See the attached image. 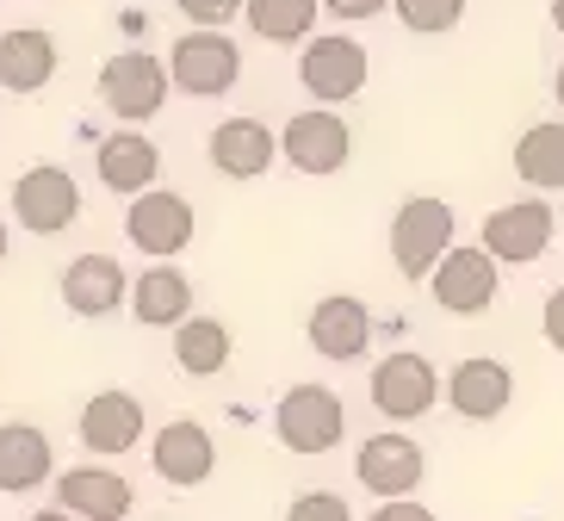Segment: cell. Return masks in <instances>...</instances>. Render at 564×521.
Segmentation results:
<instances>
[{"mask_svg": "<svg viewBox=\"0 0 564 521\" xmlns=\"http://www.w3.org/2000/svg\"><path fill=\"white\" fill-rule=\"evenodd\" d=\"M459 242V218H453L447 199H429V193H415V199L398 205V218H391V268L403 280H429L447 249Z\"/></svg>", "mask_w": 564, "mask_h": 521, "instance_id": "1", "label": "cell"}, {"mask_svg": "<svg viewBox=\"0 0 564 521\" xmlns=\"http://www.w3.org/2000/svg\"><path fill=\"white\" fill-rule=\"evenodd\" d=\"M273 435H280L285 454H329L348 441V404L329 386H292L273 410Z\"/></svg>", "mask_w": 564, "mask_h": 521, "instance_id": "2", "label": "cell"}, {"mask_svg": "<svg viewBox=\"0 0 564 521\" xmlns=\"http://www.w3.org/2000/svg\"><path fill=\"white\" fill-rule=\"evenodd\" d=\"M100 106L118 124H143L167 106V63L150 51H118L100 63Z\"/></svg>", "mask_w": 564, "mask_h": 521, "instance_id": "3", "label": "cell"}, {"mask_svg": "<svg viewBox=\"0 0 564 521\" xmlns=\"http://www.w3.org/2000/svg\"><path fill=\"white\" fill-rule=\"evenodd\" d=\"M236 75H242V51H236L224 32H186V37H174V51H167V87H181L193 100L230 94Z\"/></svg>", "mask_w": 564, "mask_h": 521, "instance_id": "4", "label": "cell"}, {"mask_svg": "<svg viewBox=\"0 0 564 521\" xmlns=\"http://www.w3.org/2000/svg\"><path fill=\"white\" fill-rule=\"evenodd\" d=\"M193 230H199V211H193V199L174 193V186H150V193H137L131 211H124V236H131L150 261H174V254L193 242Z\"/></svg>", "mask_w": 564, "mask_h": 521, "instance_id": "5", "label": "cell"}, {"mask_svg": "<svg viewBox=\"0 0 564 521\" xmlns=\"http://www.w3.org/2000/svg\"><path fill=\"white\" fill-rule=\"evenodd\" d=\"M552 230H558V218H552L546 199H514V205H497V211L484 218L478 249L490 254L497 268H528V261H540V254L552 249Z\"/></svg>", "mask_w": 564, "mask_h": 521, "instance_id": "6", "label": "cell"}, {"mask_svg": "<svg viewBox=\"0 0 564 521\" xmlns=\"http://www.w3.org/2000/svg\"><path fill=\"white\" fill-rule=\"evenodd\" d=\"M13 218H19V230H32V236H63L68 224L82 218V181L68 169H56V162L25 169L13 181Z\"/></svg>", "mask_w": 564, "mask_h": 521, "instance_id": "7", "label": "cell"}, {"mask_svg": "<svg viewBox=\"0 0 564 521\" xmlns=\"http://www.w3.org/2000/svg\"><path fill=\"white\" fill-rule=\"evenodd\" d=\"M280 155L299 174H341L354 155V131L348 118L329 112V106H311V112H292L280 131Z\"/></svg>", "mask_w": 564, "mask_h": 521, "instance_id": "8", "label": "cell"}, {"mask_svg": "<svg viewBox=\"0 0 564 521\" xmlns=\"http://www.w3.org/2000/svg\"><path fill=\"white\" fill-rule=\"evenodd\" d=\"M372 404H379V416H391V422L429 416V410L441 404V372H434V360L415 354V348L384 354L379 367H372Z\"/></svg>", "mask_w": 564, "mask_h": 521, "instance_id": "9", "label": "cell"}, {"mask_svg": "<svg viewBox=\"0 0 564 521\" xmlns=\"http://www.w3.org/2000/svg\"><path fill=\"white\" fill-rule=\"evenodd\" d=\"M422 471H429V454L415 447L410 435L384 428V435H366L360 454H354V478H360L379 503H398V497H415L422 490Z\"/></svg>", "mask_w": 564, "mask_h": 521, "instance_id": "10", "label": "cell"}, {"mask_svg": "<svg viewBox=\"0 0 564 521\" xmlns=\"http://www.w3.org/2000/svg\"><path fill=\"white\" fill-rule=\"evenodd\" d=\"M429 292L447 317H484L497 304V261L478 242H453L447 261L429 273Z\"/></svg>", "mask_w": 564, "mask_h": 521, "instance_id": "11", "label": "cell"}, {"mask_svg": "<svg viewBox=\"0 0 564 521\" xmlns=\"http://www.w3.org/2000/svg\"><path fill=\"white\" fill-rule=\"evenodd\" d=\"M150 466H155V478H162V485H181V490L205 485V478L217 471L212 428H205V422H193V416L162 422V428H155V441H150Z\"/></svg>", "mask_w": 564, "mask_h": 521, "instance_id": "12", "label": "cell"}, {"mask_svg": "<svg viewBox=\"0 0 564 521\" xmlns=\"http://www.w3.org/2000/svg\"><path fill=\"white\" fill-rule=\"evenodd\" d=\"M143 428H150V416H143V398L137 391H94L82 404V447L100 459H124L143 441Z\"/></svg>", "mask_w": 564, "mask_h": 521, "instance_id": "13", "label": "cell"}, {"mask_svg": "<svg viewBox=\"0 0 564 521\" xmlns=\"http://www.w3.org/2000/svg\"><path fill=\"white\" fill-rule=\"evenodd\" d=\"M299 75H304V87H311L323 106L354 100V94L366 87V44H354V37H341V32L316 37V44H304Z\"/></svg>", "mask_w": 564, "mask_h": 521, "instance_id": "14", "label": "cell"}, {"mask_svg": "<svg viewBox=\"0 0 564 521\" xmlns=\"http://www.w3.org/2000/svg\"><path fill=\"white\" fill-rule=\"evenodd\" d=\"M205 155H212V169L224 181H261L280 162V131H267L261 118H224L205 137Z\"/></svg>", "mask_w": 564, "mask_h": 521, "instance_id": "15", "label": "cell"}, {"mask_svg": "<svg viewBox=\"0 0 564 521\" xmlns=\"http://www.w3.org/2000/svg\"><path fill=\"white\" fill-rule=\"evenodd\" d=\"M56 509L75 521H131V485L112 466H68L56 471Z\"/></svg>", "mask_w": 564, "mask_h": 521, "instance_id": "16", "label": "cell"}, {"mask_svg": "<svg viewBox=\"0 0 564 521\" xmlns=\"http://www.w3.org/2000/svg\"><path fill=\"white\" fill-rule=\"evenodd\" d=\"M441 398H447L465 422H497L514 398V372L502 367V360H490V354H471V360H459V367L441 379Z\"/></svg>", "mask_w": 564, "mask_h": 521, "instance_id": "17", "label": "cell"}, {"mask_svg": "<svg viewBox=\"0 0 564 521\" xmlns=\"http://www.w3.org/2000/svg\"><path fill=\"white\" fill-rule=\"evenodd\" d=\"M63 304L75 317H112L118 304H131V273L112 254H75L63 268Z\"/></svg>", "mask_w": 564, "mask_h": 521, "instance_id": "18", "label": "cell"}, {"mask_svg": "<svg viewBox=\"0 0 564 521\" xmlns=\"http://www.w3.org/2000/svg\"><path fill=\"white\" fill-rule=\"evenodd\" d=\"M304 336H311L316 354H329V360H360L366 341H372V311L354 292H329V299H316Z\"/></svg>", "mask_w": 564, "mask_h": 521, "instance_id": "19", "label": "cell"}, {"mask_svg": "<svg viewBox=\"0 0 564 521\" xmlns=\"http://www.w3.org/2000/svg\"><path fill=\"white\" fill-rule=\"evenodd\" d=\"M51 478H56L51 435L37 422H0V490L25 497V490L51 485Z\"/></svg>", "mask_w": 564, "mask_h": 521, "instance_id": "20", "label": "cell"}, {"mask_svg": "<svg viewBox=\"0 0 564 521\" xmlns=\"http://www.w3.org/2000/svg\"><path fill=\"white\" fill-rule=\"evenodd\" d=\"M131 317L150 323V329H181L193 317V280L174 261H155L150 273L131 280Z\"/></svg>", "mask_w": 564, "mask_h": 521, "instance_id": "21", "label": "cell"}, {"mask_svg": "<svg viewBox=\"0 0 564 521\" xmlns=\"http://www.w3.org/2000/svg\"><path fill=\"white\" fill-rule=\"evenodd\" d=\"M56 75V37L44 25H13L0 32V87L7 94H37Z\"/></svg>", "mask_w": 564, "mask_h": 521, "instance_id": "22", "label": "cell"}, {"mask_svg": "<svg viewBox=\"0 0 564 521\" xmlns=\"http://www.w3.org/2000/svg\"><path fill=\"white\" fill-rule=\"evenodd\" d=\"M94 169H100V181L112 186V193H150L155 186V174H162V150H155L143 131H112L94 150Z\"/></svg>", "mask_w": 564, "mask_h": 521, "instance_id": "23", "label": "cell"}, {"mask_svg": "<svg viewBox=\"0 0 564 521\" xmlns=\"http://www.w3.org/2000/svg\"><path fill=\"white\" fill-rule=\"evenodd\" d=\"M230 323L217 317H186L181 329H174V367L186 372V379H217V372L230 367Z\"/></svg>", "mask_w": 564, "mask_h": 521, "instance_id": "24", "label": "cell"}, {"mask_svg": "<svg viewBox=\"0 0 564 521\" xmlns=\"http://www.w3.org/2000/svg\"><path fill=\"white\" fill-rule=\"evenodd\" d=\"M514 174H521L533 193H558L564 186V124L558 118L521 131V143H514Z\"/></svg>", "mask_w": 564, "mask_h": 521, "instance_id": "25", "label": "cell"}, {"mask_svg": "<svg viewBox=\"0 0 564 521\" xmlns=\"http://www.w3.org/2000/svg\"><path fill=\"white\" fill-rule=\"evenodd\" d=\"M242 19L267 44H304L316 25V0H242Z\"/></svg>", "mask_w": 564, "mask_h": 521, "instance_id": "26", "label": "cell"}, {"mask_svg": "<svg viewBox=\"0 0 564 521\" xmlns=\"http://www.w3.org/2000/svg\"><path fill=\"white\" fill-rule=\"evenodd\" d=\"M391 13H398L410 32L434 37V32H453L465 19V0H391Z\"/></svg>", "mask_w": 564, "mask_h": 521, "instance_id": "27", "label": "cell"}, {"mask_svg": "<svg viewBox=\"0 0 564 521\" xmlns=\"http://www.w3.org/2000/svg\"><path fill=\"white\" fill-rule=\"evenodd\" d=\"M285 521H354L348 497H335V490H299L292 503H285Z\"/></svg>", "mask_w": 564, "mask_h": 521, "instance_id": "28", "label": "cell"}, {"mask_svg": "<svg viewBox=\"0 0 564 521\" xmlns=\"http://www.w3.org/2000/svg\"><path fill=\"white\" fill-rule=\"evenodd\" d=\"M186 19H193V32H224L236 13H242V0H174Z\"/></svg>", "mask_w": 564, "mask_h": 521, "instance_id": "29", "label": "cell"}, {"mask_svg": "<svg viewBox=\"0 0 564 521\" xmlns=\"http://www.w3.org/2000/svg\"><path fill=\"white\" fill-rule=\"evenodd\" d=\"M540 336H546L552 348L564 354V286L546 292V304H540Z\"/></svg>", "mask_w": 564, "mask_h": 521, "instance_id": "30", "label": "cell"}, {"mask_svg": "<svg viewBox=\"0 0 564 521\" xmlns=\"http://www.w3.org/2000/svg\"><path fill=\"white\" fill-rule=\"evenodd\" d=\"M366 521H434V509L415 503V497H398V503H379Z\"/></svg>", "mask_w": 564, "mask_h": 521, "instance_id": "31", "label": "cell"}, {"mask_svg": "<svg viewBox=\"0 0 564 521\" xmlns=\"http://www.w3.org/2000/svg\"><path fill=\"white\" fill-rule=\"evenodd\" d=\"M316 7H329L335 19H372V13H384L391 0H316Z\"/></svg>", "mask_w": 564, "mask_h": 521, "instance_id": "32", "label": "cell"}, {"mask_svg": "<svg viewBox=\"0 0 564 521\" xmlns=\"http://www.w3.org/2000/svg\"><path fill=\"white\" fill-rule=\"evenodd\" d=\"M7 249H13V224L0 218V261H7Z\"/></svg>", "mask_w": 564, "mask_h": 521, "instance_id": "33", "label": "cell"}, {"mask_svg": "<svg viewBox=\"0 0 564 521\" xmlns=\"http://www.w3.org/2000/svg\"><path fill=\"white\" fill-rule=\"evenodd\" d=\"M552 100L564 106V63H558V75H552Z\"/></svg>", "mask_w": 564, "mask_h": 521, "instance_id": "34", "label": "cell"}, {"mask_svg": "<svg viewBox=\"0 0 564 521\" xmlns=\"http://www.w3.org/2000/svg\"><path fill=\"white\" fill-rule=\"evenodd\" d=\"M32 521H75V515H63V509H37Z\"/></svg>", "mask_w": 564, "mask_h": 521, "instance_id": "35", "label": "cell"}, {"mask_svg": "<svg viewBox=\"0 0 564 521\" xmlns=\"http://www.w3.org/2000/svg\"><path fill=\"white\" fill-rule=\"evenodd\" d=\"M552 25H558V32H564V0H552Z\"/></svg>", "mask_w": 564, "mask_h": 521, "instance_id": "36", "label": "cell"}, {"mask_svg": "<svg viewBox=\"0 0 564 521\" xmlns=\"http://www.w3.org/2000/svg\"><path fill=\"white\" fill-rule=\"evenodd\" d=\"M131 521H137V515H131Z\"/></svg>", "mask_w": 564, "mask_h": 521, "instance_id": "37", "label": "cell"}]
</instances>
